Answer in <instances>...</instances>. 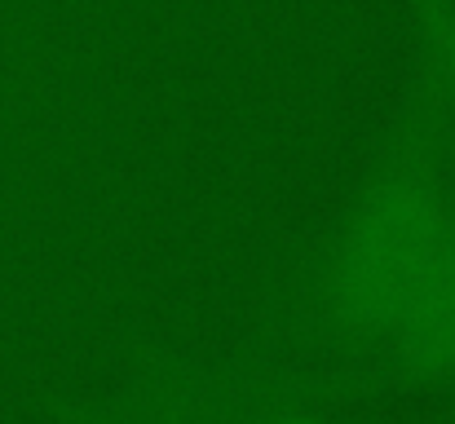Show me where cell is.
Masks as SVG:
<instances>
[{
    "label": "cell",
    "instance_id": "6da1fadb",
    "mask_svg": "<svg viewBox=\"0 0 455 424\" xmlns=\"http://www.w3.org/2000/svg\"><path fill=\"white\" fill-rule=\"evenodd\" d=\"M438 248H443V226L434 195L420 186H389L363 217L349 248L345 287L354 309L380 323L398 318L425 270L434 266Z\"/></svg>",
    "mask_w": 455,
    "mask_h": 424
},
{
    "label": "cell",
    "instance_id": "7a4b0ae2",
    "mask_svg": "<svg viewBox=\"0 0 455 424\" xmlns=\"http://www.w3.org/2000/svg\"><path fill=\"white\" fill-rule=\"evenodd\" d=\"M403 327H407V349L416 363L429 367H451L455 363V244H443L434 266L425 270L420 287L403 305Z\"/></svg>",
    "mask_w": 455,
    "mask_h": 424
}]
</instances>
